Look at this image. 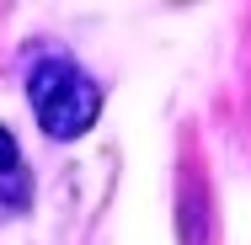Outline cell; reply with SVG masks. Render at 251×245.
<instances>
[{"label": "cell", "mask_w": 251, "mask_h": 245, "mask_svg": "<svg viewBox=\"0 0 251 245\" xmlns=\"http://www.w3.org/2000/svg\"><path fill=\"white\" fill-rule=\"evenodd\" d=\"M27 101H32V117L49 139H80L101 112L97 80L64 53H49L27 69Z\"/></svg>", "instance_id": "1"}, {"label": "cell", "mask_w": 251, "mask_h": 245, "mask_svg": "<svg viewBox=\"0 0 251 245\" xmlns=\"http://www.w3.org/2000/svg\"><path fill=\"white\" fill-rule=\"evenodd\" d=\"M22 171V155H16V139L0 128V176H16Z\"/></svg>", "instance_id": "2"}]
</instances>
